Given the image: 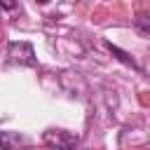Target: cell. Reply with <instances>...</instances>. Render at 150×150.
<instances>
[{
  "mask_svg": "<svg viewBox=\"0 0 150 150\" xmlns=\"http://www.w3.org/2000/svg\"><path fill=\"white\" fill-rule=\"evenodd\" d=\"M105 47H108V49H110V52H112V54H115V56H117V59H120L122 63H127V66L136 68V61H134V59H131V56H129L127 52H122V49H120V47H115L112 42H105Z\"/></svg>",
  "mask_w": 150,
  "mask_h": 150,
  "instance_id": "4",
  "label": "cell"
},
{
  "mask_svg": "<svg viewBox=\"0 0 150 150\" xmlns=\"http://www.w3.org/2000/svg\"><path fill=\"white\" fill-rule=\"evenodd\" d=\"M45 143L47 145H56V148H75L77 145V136H73L68 131H47L45 134Z\"/></svg>",
  "mask_w": 150,
  "mask_h": 150,
  "instance_id": "2",
  "label": "cell"
},
{
  "mask_svg": "<svg viewBox=\"0 0 150 150\" xmlns=\"http://www.w3.org/2000/svg\"><path fill=\"white\" fill-rule=\"evenodd\" d=\"M21 143H23V136H19L14 131H0V148H14Z\"/></svg>",
  "mask_w": 150,
  "mask_h": 150,
  "instance_id": "3",
  "label": "cell"
},
{
  "mask_svg": "<svg viewBox=\"0 0 150 150\" xmlns=\"http://www.w3.org/2000/svg\"><path fill=\"white\" fill-rule=\"evenodd\" d=\"M9 61L19 66H35V54L28 42H12L9 45Z\"/></svg>",
  "mask_w": 150,
  "mask_h": 150,
  "instance_id": "1",
  "label": "cell"
},
{
  "mask_svg": "<svg viewBox=\"0 0 150 150\" xmlns=\"http://www.w3.org/2000/svg\"><path fill=\"white\" fill-rule=\"evenodd\" d=\"M0 5H2L5 9H14V7H16V0H0Z\"/></svg>",
  "mask_w": 150,
  "mask_h": 150,
  "instance_id": "6",
  "label": "cell"
},
{
  "mask_svg": "<svg viewBox=\"0 0 150 150\" xmlns=\"http://www.w3.org/2000/svg\"><path fill=\"white\" fill-rule=\"evenodd\" d=\"M136 26L141 28V33H143V35H148V33H150V26H148V14H143V12H141V14H138V19H136Z\"/></svg>",
  "mask_w": 150,
  "mask_h": 150,
  "instance_id": "5",
  "label": "cell"
},
{
  "mask_svg": "<svg viewBox=\"0 0 150 150\" xmlns=\"http://www.w3.org/2000/svg\"><path fill=\"white\" fill-rule=\"evenodd\" d=\"M35 2H40V5H47V2H49V0H35Z\"/></svg>",
  "mask_w": 150,
  "mask_h": 150,
  "instance_id": "7",
  "label": "cell"
}]
</instances>
